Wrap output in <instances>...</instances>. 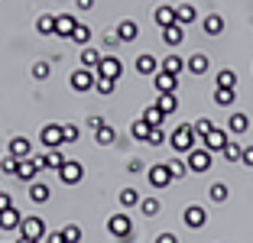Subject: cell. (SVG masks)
Segmentation results:
<instances>
[{
  "instance_id": "6da1fadb",
  "label": "cell",
  "mask_w": 253,
  "mask_h": 243,
  "mask_svg": "<svg viewBox=\"0 0 253 243\" xmlns=\"http://www.w3.org/2000/svg\"><path fill=\"white\" fill-rule=\"evenodd\" d=\"M107 234H111L114 240H120V243L133 240V221H130V214L126 211L111 214V217H107Z\"/></svg>"
},
{
  "instance_id": "7a4b0ae2",
  "label": "cell",
  "mask_w": 253,
  "mask_h": 243,
  "mask_svg": "<svg viewBox=\"0 0 253 243\" xmlns=\"http://www.w3.org/2000/svg\"><path fill=\"white\" fill-rule=\"evenodd\" d=\"M169 146H172V153H179V156H185L188 149L198 146L192 123H179V126H175V130H172V136H169Z\"/></svg>"
},
{
  "instance_id": "3957f363",
  "label": "cell",
  "mask_w": 253,
  "mask_h": 243,
  "mask_svg": "<svg viewBox=\"0 0 253 243\" xmlns=\"http://www.w3.org/2000/svg\"><path fill=\"white\" fill-rule=\"evenodd\" d=\"M211 162H214V153H208L201 143L185 153V165H188V172H192V175H205V172L211 169Z\"/></svg>"
},
{
  "instance_id": "277c9868",
  "label": "cell",
  "mask_w": 253,
  "mask_h": 243,
  "mask_svg": "<svg viewBox=\"0 0 253 243\" xmlns=\"http://www.w3.org/2000/svg\"><path fill=\"white\" fill-rule=\"evenodd\" d=\"M94 81H97V72H94V68H82V65H78L72 75H68V88L78 91V94H84V91L94 88Z\"/></svg>"
},
{
  "instance_id": "5b68a950",
  "label": "cell",
  "mask_w": 253,
  "mask_h": 243,
  "mask_svg": "<svg viewBox=\"0 0 253 243\" xmlns=\"http://www.w3.org/2000/svg\"><path fill=\"white\" fill-rule=\"evenodd\" d=\"M45 234H49V230H45V221H42V217H36V214L23 217V224H20V237L42 243V240H45Z\"/></svg>"
},
{
  "instance_id": "8992f818",
  "label": "cell",
  "mask_w": 253,
  "mask_h": 243,
  "mask_svg": "<svg viewBox=\"0 0 253 243\" xmlns=\"http://www.w3.org/2000/svg\"><path fill=\"white\" fill-rule=\"evenodd\" d=\"M39 143H42V149H62V146H65L62 123H42V130H39Z\"/></svg>"
},
{
  "instance_id": "52a82bcc",
  "label": "cell",
  "mask_w": 253,
  "mask_h": 243,
  "mask_svg": "<svg viewBox=\"0 0 253 243\" xmlns=\"http://www.w3.org/2000/svg\"><path fill=\"white\" fill-rule=\"evenodd\" d=\"M231 143V133H227V126H211V133L201 140V146L208 149V153H224V146Z\"/></svg>"
},
{
  "instance_id": "ba28073f",
  "label": "cell",
  "mask_w": 253,
  "mask_h": 243,
  "mask_svg": "<svg viewBox=\"0 0 253 243\" xmlns=\"http://www.w3.org/2000/svg\"><path fill=\"white\" fill-rule=\"evenodd\" d=\"M146 182L153 185V188H169L175 178H172V172H169L166 162H153V165L146 169Z\"/></svg>"
},
{
  "instance_id": "9c48e42d",
  "label": "cell",
  "mask_w": 253,
  "mask_h": 243,
  "mask_svg": "<svg viewBox=\"0 0 253 243\" xmlns=\"http://www.w3.org/2000/svg\"><path fill=\"white\" fill-rule=\"evenodd\" d=\"M182 224H185L188 230H201L205 224H208V211L201 204H188L185 211H182Z\"/></svg>"
},
{
  "instance_id": "30bf717a",
  "label": "cell",
  "mask_w": 253,
  "mask_h": 243,
  "mask_svg": "<svg viewBox=\"0 0 253 243\" xmlns=\"http://www.w3.org/2000/svg\"><path fill=\"white\" fill-rule=\"evenodd\" d=\"M84 178V169H82V162H75V159H65V165L59 169V182L62 185H78Z\"/></svg>"
},
{
  "instance_id": "8fae6325",
  "label": "cell",
  "mask_w": 253,
  "mask_h": 243,
  "mask_svg": "<svg viewBox=\"0 0 253 243\" xmlns=\"http://www.w3.org/2000/svg\"><path fill=\"white\" fill-rule=\"evenodd\" d=\"M97 75H101V78H111V81H120V75H124V62H120L117 55H104L101 65H97Z\"/></svg>"
},
{
  "instance_id": "7c38bea8",
  "label": "cell",
  "mask_w": 253,
  "mask_h": 243,
  "mask_svg": "<svg viewBox=\"0 0 253 243\" xmlns=\"http://www.w3.org/2000/svg\"><path fill=\"white\" fill-rule=\"evenodd\" d=\"M39 175H42V169H39L36 159H20V162H16V178H20V182L33 185Z\"/></svg>"
},
{
  "instance_id": "4fadbf2b",
  "label": "cell",
  "mask_w": 253,
  "mask_h": 243,
  "mask_svg": "<svg viewBox=\"0 0 253 243\" xmlns=\"http://www.w3.org/2000/svg\"><path fill=\"white\" fill-rule=\"evenodd\" d=\"M153 84H156V94H175V91H179V75L156 72L153 75Z\"/></svg>"
},
{
  "instance_id": "5bb4252c",
  "label": "cell",
  "mask_w": 253,
  "mask_h": 243,
  "mask_svg": "<svg viewBox=\"0 0 253 243\" xmlns=\"http://www.w3.org/2000/svg\"><path fill=\"white\" fill-rule=\"evenodd\" d=\"M7 156H13V159H30L33 156V143L26 140V136H13V140L7 143Z\"/></svg>"
},
{
  "instance_id": "9a60e30c",
  "label": "cell",
  "mask_w": 253,
  "mask_h": 243,
  "mask_svg": "<svg viewBox=\"0 0 253 243\" xmlns=\"http://www.w3.org/2000/svg\"><path fill=\"white\" fill-rule=\"evenodd\" d=\"M224 126H227V133H231V136H244V133L250 130V117H247V114H240V111H234Z\"/></svg>"
},
{
  "instance_id": "2e32d148",
  "label": "cell",
  "mask_w": 253,
  "mask_h": 243,
  "mask_svg": "<svg viewBox=\"0 0 253 243\" xmlns=\"http://www.w3.org/2000/svg\"><path fill=\"white\" fill-rule=\"evenodd\" d=\"M82 20H75L72 13H59L55 16V36H62V39H72V33H75V26H78Z\"/></svg>"
},
{
  "instance_id": "e0dca14e",
  "label": "cell",
  "mask_w": 253,
  "mask_h": 243,
  "mask_svg": "<svg viewBox=\"0 0 253 243\" xmlns=\"http://www.w3.org/2000/svg\"><path fill=\"white\" fill-rule=\"evenodd\" d=\"M82 68H94L97 72V65H101V59H104V52L97 49V45H82Z\"/></svg>"
},
{
  "instance_id": "ac0fdd59",
  "label": "cell",
  "mask_w": 253,
  "mask_h": 243,
  "mask_svg": "<svg viewBox=\"0 0 253 243\" xmlns=\"http://www.w3.org/2000/svg\"><path fill=\"white\" fill-rule=\"evenodd\" d=\"M133 68H136V72L143 75V78H146V75H149V78H153V75L159 72V59H156V55H149V52H146V55H136Z\"/></svg>"
},
{
  "instance_id": "d6986e66",
  "label": "cell",
  "mask_w": 253,
  "mask_h": 243,
  "mask_svg": "<svg viewBox=\"0 0 253 243\" xmlns=\"http://www.w3.org/2000/svg\"><path fill=\"white\" fill-rule=\"evenodd\" d=\"M211 68V62H208V55H205V52H195V55H188L185 59V72H192V75H205Z\"/></svg>"
},
{
  "instance_id": "ffe728a7",
  "label": "cell",
  "mask_w": 253,
  "mask_h": 243,
  "mask_svg": "<svg viewBox=\"0 0 253 243\" xmlns=\"http://www.w3.org/2000/svg\"><path fill=\"white\" fill-rule=\"evenodd\" d=\"M114 36H117L120 42H133V39L140 36V26H136L133 20H120V23H117V30H114Z\"/></svg>"
},
{
  "instance_id": "44dd1931",
  "label": "cell",
  "mask_w": 253,
  "mask_h": 243,
  "mask_svg": "<svg viewBox=\"0 0 253 243\" xmlns=\"http://www.w3.org/2000/svg\"><path fill=\"white\" fill-rule=\"evenodd\" d=\"M20 224H23V214L16 211V204L0 211V230H20Z\"/></svg>"
},
{
  "instance_id": "7402d4cb",
  "label": "cell",
  "mask_w": 253,
  "mask_h": 243,
  "mask_svg": "<svg viewBox=\"0 0 253 243\" xmlns=\"http://www.w3.org/2000/svg\"><path fill=\"white\" fill-rule=\"evenodd\" d=\"M163 42L172 45V49H175V45H182V42H185V26H179V23L166 26V30H163Z\"/></svg>"
},
{
  "instance_id": "603a6c76",
  "label": "cell",
  "mask_w": 253,
  "mask_h": 243,
  "mask_svg": "<svg viewBox=\"0 0 253 243\" xmlns=\"http://www.w3.org/2000/svg\"><path fill=\"white\" fill-rule=\"evenodd\" d=\"M94 143H97V146H114V143H117V130L104 120V123L94 130Z\"/></svg>"
},
{
  "instance_id": "cb8c5ba5",
  "label": "cell",
  "mask_w": 253,
  "mask_h": 243,
  "mask_svg": "<svg viewBox=\"0 0 253 243\" xmlns=\"http://www.w3.org/2000/svg\"><path fill=\"white\" fill-rule=\"evenodd\" d=\"M159 72H169V75H182L185 72V59L182 55H175V52H169L163 62H159Z\"/></svg>"
},
{
  "instance_id": "d4e9b609",
  "label": "cell",
  "mask_w": 253,
  "mask_h": 243,
  "mask_svg": "<svg viewBox=\"0 0 253 243\" xmlns=\"http://www.w3.org/2000/svg\"><path fill=\"white\" fill-rule=\"evenodd\" d=\"M49 198H52V188H49L45 182H39V178H36V182L30 185V201H33V204H45Z\"/></svg>"
},
{
  "instance_id": "484cf974",
  "label": "cell",
  "mask_w": 253,
  "mask_h": 243,
  "mask_svg": "<svg viewBox=\"0 0 253 243\" xmlns=\"http://www.w3.org/2000/svg\"><path fill=\"white\" fill-rule=\"evenodd\" d=\"M201 30L208 33V36H221L224 33V16L221 13H208L205 20H201Z\"/></svg>"
},
{
  "instance_id": "4316f807",
  "label": "cell",
  "mask_w": 253,
  "mask_h": 243,
  "mask_svg": "<svg viewBox=\"0 0 253 243\" xmlns=\"http://www.w3.org/2000/svg\"><path fill=\"white\" fill-rule=\"evenodd\" d=\"M175 23H179V26L198 23V10H195L192 3H179V7H175Z\"/></svg>"
},
{
  "instance_id": "83f0119b",
  "label": "cell",
  "mask_w": 253,
  "mask_h": 243,
  "mask_svg": "<svg viewBox=\"0 0 253 243\" xmlns=\"http://www.w3.org/2000/svg\"><path fill=\"white\" fill-rule=\"evenodd\" d=\"M153 20H156L159 30H166V26H172L175 23V7H169V3H163V7H156V13H153Z\"/></svg>"
},
{
  "instance_id": "f1b7e54d",
  "label": "cell",
  "mask_w": 253,
  "mask_h": 243,
  "mask_svg": "<svg viewBox=\"0 0 253 243\" xmlns=\"http://www.w3.org/2000/svg\"><path fill=\"white\" fill-rule=\"evenodd\" d=\"M120 211H130V207H140V192H136V188H120Z\"/></svg>"
},
{
  "instance_id": "f546056e",
  "label": "cell",
  "mask_w": 253,
  "mask_h": 243,
  "mask_svg": "<svg viewBox=\"0 0 253 243\" xmlns=\"http://www.w3.org/2000/svg\"><path fill=\"white\" fill-rule=\"evenodd\" d=\"M149 130H153V126H149L143 117H136L133 123H130V140H136V143H146V140H149Z\"/></svg>"
},
{
  "instance_id": "4dcf8cb0",
  "label": "cell",
  "mask_w": 253,
  "mask_h": 243,
  "mask_svg": "<svg viewBox=\"0 0 253 243\" xmlns=\"http://www.w3.org/2000/svg\"><path fill=\"white\" fill-rule=\"evenodd\" d=\"M211 101H214L217 107H234L237 91H234V88H214V97H211Z\"/></svg>"
},
{
  "instance_id": "1f68e13d",
  "label": "cell",
  "mask_w": 253,
  "mask_h": 243,
  "mask_svg": "<svg viewBox=\"0 0 253 243\" xmlns=\"http://www.w3.org/2000/svg\"><path fill=\"white\" fill-rule=\"evenodd\" d=\"M36 33H39V36H55V16L52 13H42L36 20Z\"/></svg>"
},
{
  "instance_id": "d6a6232c",
  "label": "cell",
  "mask_w": 253,
  "mask_h": 243,
  "mask_svg": "<svg viewBox=\"0 0 253 243\" xmlns=\"http://www.w3.org/2000/svg\"><path fill=\"white\" fill-rule=\"evenodd\" d=\"M208 198L214 201V204H224V201L231 198V188H227V185H224V182H214V185H211V188H208Z\"/></svg>"
},
{
  "instance_id": "836d02e7",
  "label": "cell",
  "mask_w": 253,
  "mask_h": 243,
  "mask_svg": "<svg viewBox=\"0 0 253 243\" xmlns=\"http://www.w3.org/2000/svg\"><path fill=\"white\" fill-rule=\"evenodd\" d=\"M156 107L163 114H175V111H179V97H175V94H159L156 97Z\"/></svg>"
},
{
  "instance_id": "e575fe53",
  "label": "cell",
  "mask_w": 253,
  "mask_h": 243,
  "mask_svg": "<svg viewBox=\"0 0 253 243\" xmlns=\"http://www.w3.org/2000/svg\"><path fill=\"white\" fill-rule=\"evenodd\" d=\"M211 126H214V120H208V117H198V120H192V130H195V140H205L211 133Z\"/></svg>"
},
{
  "instance_id": "d590c367",
  "label": "cell",
  "mask_w": 253,
  "mask_h": 243,
  "mask_svg": "<svg viewBox=\"0 0 253 243\" xmlns=\"http://www.w3.org/2000/svg\"><path fill=\"white\" fill-rule=\"evenodd\" d=\"M214 84L217 88H237V75H234L231 68H221V72L214 75Z\"/></svg>"
},
{
  "instance_id": "8d00e7d4",
  "label": "cell",
  "mask_w": 253,
  "mask_h": 243,
  "mask_svg": "<svg viewBox=\"0 0 253 243\" xmlns=\"http://www.w3.org/2000/svg\"><path fill=\"white\" fill-rule=\"evenodd\" d=\"M143 120H146V123H149V126H163V120H166V114H163V111H159L156 104H149L146 111H143Z\"/></svg>"
},
{
  "instance_id": "74e56055",
  "label": "cell",
  "mask_w": 253,
  "mask_h": 243,
  "mask_svg": "<svg viewBox=\"0 0 253 243\" xmlns=\"http://www.w3.org/2000/svg\"><path fill=\"white\" fill-rule=\"evenodd\" d=\"M159 211H163L159 198H143V201H140V214H143V217H156Z\"/></svg>"
},
{
  "instance_id": "f35d334b",
  "label": "cell",
  "mask_w": 253,
  "mask_h": 243,
  "mask_svg": "<svg viewBox=\"0 0 253 243\" xmlns=\"http://www.w3.org/2000/svg\"><path fill=\"white\" fill-rule=\"evenodd\" d=\"M94 91L101 97H111L114 91H117V81H111V78H101V75H97V81H94Z\"/></svg>"
},
{
  "instance_id": "ab89813d",
  "label": "cell",
  "mask_w": 253,
  "mask_h": 243,
  "mask_svg": "<svg viewBox=\"0 0 253 243\" xmlns=\"http://www.w3.org/2000/svg\"><path fill=\"white\" fill-rule=\"evenodd\" d=\"M72 42H75V45H91V30L84 26V23H78V26H75Z\"/></svg>"
},
{
  "instance_id": "60d3db41",
  "label": "cell",
  "mask_w": 253,
  "mask_h": 243,
  "mask_svg": "<svg viewBox=\"0 0 253 243\" xmlns=\"http://www.w3.org/2000/svg\"><path fill=\"white\" fill-rule=\"evenodd\" d=\"M240 156H244V143L231 140L227 146H224V159H227V162H240Z\"/></svg>"
},
{
  "instance_id": "b9f144b4",
  "label": "cell",
  "mask_w": 253,
  "mask_h": 243,
  "mask_svg": "<svg viewBox=\"0 0 253 243\" xmlns=\"http://www.w3.org/2000/svg\"><path fill=\"white\" fill-rule=\"evenodd\" d=\"M62 240L65 243H82V227H78V224H65V227H62Z\"/></svg>"
},
{
  "instance_id": "7bdbcfd3",
  "label": "cell",
  "mask_w": 253,
  "mask_h": 243,
  "mask_svg": "<svg viewBox=\"0 0 253 243\" xmlns=\"http://www.w3.org/2000/svg\"><path fill=\"white\" fill-rule=\"evenodd\" d=\"M166 143H169L166 130H163V126H153V130H149V140H146V146H166Z\"/></svg>"
},
{
  "instance_id": "ee69618b",
  "label": "cell",
  "mask_w": 253,
  "mask_h": 243,
  "mask_svg": "<svg viewBox=\"0 0 253 243\" xmlns=\"http://www.w3.org/2000/svg\"><path fill=\"white\" fill-rule=\"evenodd\" d=\"M62 136H65V143H78L82 140V126L78 123H62Z\"/></svg>"
},
{
  "instance_id": "f6af8a7d",
  "label": "cell",
  "mask_w": 253,
  "mask_h": 243,
  "mask_svg": "<svg viewBox=\"0 0 253 243\" xmlns=\"http://www.w3.org/2000/svg\"><path fill=\"white\" fill-rule=\"evenodd\" d=\"M166 165H169L172 178H185V175H188V165H185V159H169Z\"/></svg>"
},
{
  "instance_id": "bcb514c9",
  "label": "cell",
  "mask_w": 253,
  "mask_h": 243,
  "mask_svg": "<svg viewBox=\"0 0 253 243\" xmlns=\"http://www.w3.org/2000/svg\"><path fill=\"white\" fill-rule=\"evenodd\" d=\"M16 162H20V159H13V156L0 159V172H7V175H13V178H16Z\"/></svg>"
},
{
  "instance_id": "7dc6e473",
  "label": "cell",
  "mask_w": 253,
  "mask_h": 243,
  "mask_svg": "<svg viewBox=\"0 0 253 243\" xmlns=\"http://www.w3.org/2000/svg\"><path fill=\"white\" fill-rule=\"evenodd\" d=\"M33 78H36V81L49 78V62H36V65H33Z\"/></svg>"
},
{
  "instance_id": "c3c4849f",
  "label": "cell",
  "mask_w": 253,
  "mask_h": 243,
  "mask_svg": "<svg viewBox=\"0 0 253 243\" xmlns=\"http://www.w3.org/2000/svg\"><path fill=\"white\" fill-rule=\"evenodd\" d=\"M156 243H179V237L172 234V230H163V234L156 237Z\"/></svg>"
},
{
  "instance_id": "681fc988",
  "label": "cell",
  "mask_w": 253,
  "mask_h": 243,
  "mask_svg": "<svg viewBox=\"0 0 253 243\" xmlns=\"http://www.w3.org/2000/svg\"><path fill=\"white\" fill-rule=\"evenodd\" d=\"M13 204H16V201L10 198L7 192H0V211H7V207H13Z\"/></svg>"
},
{
  "instance_id": "f907efd6",
  "label": "cell",
  "mask_w": 253,
  "mask_h": 243,
  "mask_svg": "<svg viewBox=\"0 0 253 243\" xmlns=\"http://www.w3.org/2000/svg\"><path fill=\"white\" fill-rule=\"evenodd\" d=\"M244 165H253V146H244V156H240Z\"/></svg>"
},
{
  "instance_id": "816d5d0a",
  "label": "cell",
  "mask_w": 253,
  "mask_h": 243,
  "mask_svg": "<svg viewBox=\"0 0 253 243\" xmlns=\"http://www.w3.org/2000/svg\"><path fill=\"white\" fill-rule=\"evenodd\" d=\"M42 243H65V240H62V230H55V234H45Z\"/></svg>"
},
{
  "instance_id": "f5cc1de1",
  "label": "cell",
  "mask_w": 253,
  "mask_h": 243,
  "mask_svg": "<svg viewBox=\"0 0 253 243\" xmlns=\"http://www.w3.org/2000/svg\"><path fill=\"white\" fill-rule=\"evenodd\" d=\"M126 169H130V172H143V162L140 159H130V162H126Z\"/></svg>"
},
{
  "instance_id": "db71d44e",
  "label": "cell",
  "mask_w": 253,
  "mask_h": 243,
  "mask_svg": "<svg viewBox=\"0 0 253 243\" xmlns=\"http://www.w3.org/2000/svg\"><path fill=\"white\" fill-rule=\"evenodd\" d=\"M101 123H104V117H88V126H91V133H94Z\"/></svg>"
},
{
  "instance_id": "11a10c76",
  "label": "cell",
  "mask_w": 253,
  "mask_h": 243,
  "mask_svg": "<svg viewBox=\"0 0 253 243\" xmlns=\"http://www.w3.org/2000/svg\"><path fill=\"white\" fill-rule=\"evenodd\" d=\"M75 7H78V10H91V7H94V0H75Z\"/></svg>"
},
{
  "instance_id": "9f6ffc18",
  "label": "cell",
  "mask_w": 253,
  "mask_h": 243,
  "mask_svg": "<svg viewBox=\"0 0 253 243\" xmlns=\"http://www.w3.org/2000/svg\"><path fill=\"white\" fill-rule=\"evenodd\" d=\"M16 243H36V240H26V237H20V240H16Z\"/></svg>"
},
{
  "instance_id": "6f0895ef",
  "label": "cell",
  "mask_w": 253,
  "mask_h": 243,
  "mask_svg": "<svg viewBox=\"0 0 253 243\" xmlns=\"http://www.w3.org/2000/svg\"><path fill=\"white\" fill-rule=\"evenodd\" d=\"M0 192H3V188H0Z\"/></svg>"
}]
</instances>
